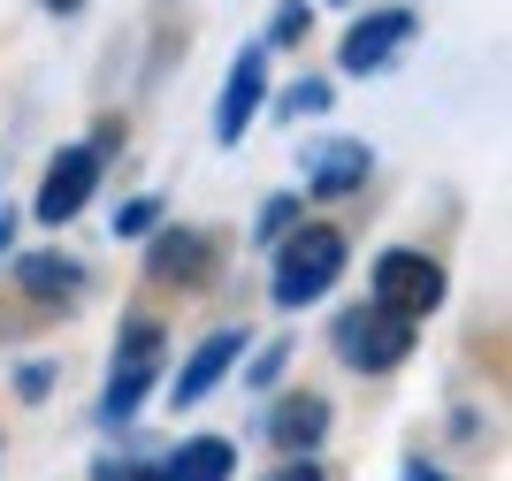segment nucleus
Listing matches in <instances>:
<instances>
[{
    "instance_id": "1",
    "label": "nucleus",
    "mask_w": 512,
    "mask_h": 481,
    "mask_svg": "<svg viewBox=\"0 0 512 481\" xmlns=\"http://www.w3.org/2000/svg\"><path fill=\"white\" fill-rule=\"evenodd\" d=\"M161 375H169V329L153 314H123L115 321V352H107V382H100L92 420H100L107 436H123L130 420L146 413V398L161 390Z\"/></svg>"
},
{
    "instance_id": "2",
    "label": "nucleus",
    "mask_w": 512,
    "mask_h": 481,
    "mask_svg": "<svg viewBox=\"0 0 512 481\" xmlns=\"http://www.w3.org/2000/svg\"><path fill=\"white\" fill-rule=\"evenodd\" d=\"M344 268H352V237H344V222H314V214H306L299 230L268 252V298H276V314H306V306H321V298L344 283Z\"/></svg>"
},
{
    "instance_id": "3",
    "label": "nucleus",
    "mask_w": 512,
    "mask_h": 481,
    "mask_svg": "<svg viewBox=\"0 0 512 481\" xmlns=\"http://www.w3.org/2000/svg\"><path fill=\"white\" fill-rule=\"evenodd\" d=\"M444 298H451V275H444V260H436V252H421V245H383L375 260H367V306H383V314L413 321V329L444 314Z\"/></svg>"
},
{
    "instance_id": "4",
    "label": "nucleus",
    "mask_w": 512,
    "mask_h": 481,
    "mask_svg": "<svg viewBox=\"0 0 512 481\" xmlns=\"http://www.w3.org/2000/svg\"><path fill=\"white\" fill-rule=\"evenodd\" d=\"M230 245L207 222H161L146 237V291H176V298H207L214 275H222Z\"/></svg>"
},
{
    "instance_id": "5",
    "label": "nucleus",
    "mask_w": 512,
    "mask_h": 481,
    "mask_svg": "<svg viewBox=\"0 0 512 481\" xmlns=\"http://www.w3.org/2000/svg\"><path fill=\"white\" fill-rule=\"evenodd\" d=\"M329 344H337V359L352 375L383 382L421 352V329L398 321V314H383V306H367V298H352V306H337V321H329Z\"/></svg>"
},
{
    "instance_id": "6",
    "label": "nucleus",
    "mask_w": 512,
    "mask_h": 481,
    "mask_svg": "<svg viewBox=\"0 0 512 481\" xmlns=\"http://www.w3.org/2000/svg\"><path fill=\"white\" fill-rule=\"evenodd\" d=\"M100 184H107V161L85 146V138L54 146L46 168H39V191H31V222H39V230H69V222L100 199Z\"/></svg>"
},
{
    "instance_id": "7",
    "label": "nucleus",
    "mask_w": 512,
    "mask_h": 481,
    "mask_svg": "<svg viewBox=\"0 0 512 481\" xmlns=\"http://www.w3.org/2000/svg\"><path fill=\"white\" fill-rule=\"evenodd\" d=\"M8 291H16L23 314L54 321V314H77V306H85L92 268L62 245H39V252H16V260H8Z\"/></svg>"
},
{
    "instance_id": "8",
    "label": "nucleus",
    "mask_w": 512,
    "mask_h": 481,
    "mask_svg": "<svg viewBox=\"0 0 512 481\" xmlns=\"http://www.w3.org/2000/svg\"><path fill=\"white\" fill-rule=\"evenodd\" d=\"M413 39H421V16H413L406 0L360 8V16L344 23V39H337V77H383Z\"/></svg>"
},
{
    "instance_id": "9",
    "label": "nucleus",
    "mask_w": 512,
    "mask_h": 481,
    "mask_svg": "<svg viewBox=\"0 0 512 481\" xmlns=\"http://www.w3.org/2000/svg\"><path fill=\"white\" fill-rule=\"evenodd\" d=\"M268 46H237L230 54V69H222V92H214V146L222 153H237L245 138H253V123L268 115Z\"/></svg>"
},
{
    "instance_id": "10",
    "label": "nucleus",
    "mask_w": 512,
    "mask_h": 481,
    "mask_svg": "<svg viewBox=\"0 0 512 481\" xmlns=\"http://www.w3.org/2000/svg\"><path fill=\"white\" fill-rule=\"evenodd\" d=\"M245 352H253V329H245V321H230V329H207L192 352H184V367L169 375V405H176V413L207 405L214 390H222V382L245 367Z\"/></svg>"
},
{
    "instance_id": "11",
    "label": "nucleus",
    "mask_w": 512,
    "mask_h": 481,
    "mask_svg": "<svg viewBox=\"0 0 512 481\" xmlns=\"http://www.w3.org/2000/svg\"><path fill=\"white\" fill-rule=\"evenodd\" d=\"M375 176V146L367 138H314L299 153V199H352Z\"/></svg>"
},
{
    "instance_id": "12",
    "label": "nucleus",
    "mask_w": 512,
    "mask_h": 481,
    "mask_svg": "<svg viewBox=\"0 0 512 481\" xmlns=\"http://www.w3.org/2000/svg\"><path fill=\"white\" fill-rule=\"evenodd\" d=\"M260 428H268V443H276V459H321V443H329L337 413H329L321 390H276Z\"/></svg>"
},
{
    "instance_id": "13",
    "label": "nucleus",
    "mask_w": 512,
    "mask_h": 481,
    "mask_svg": "<svg viewBox=\"0 0 512 481\" xmlns=\"http://www.w3.org/2000/svg\"><path fill=\"white\" fill-rule=\"evenodd\" d=\"M230 474H237L230 436H184L169 459H153V481H230Z\"/></svg>"
},
{
    "instance_id": "14",
    "label": "nucleus",
    "mask_w": 512,
    "mask_h": 481,
    "mask_svg": "<svg viewBox=\"0 0 512 481\" xmlns=\"http://www.w3.org/2000/svg\"><path fill=\"white\" fill-rule=\"evenodd\" d=\"M329 100H337L329 77H291L283 92H268V115L276 123H314V115H329Z\"/></svg>"
},
{
    "instance_id": "15",
    "label": "nucleus",
    "mask_w": 512,
    "mask_h": 481,
    "mask_svg": "<svg viewBox=\"0 0 512 481\" xmlns=\"http://www.w3.org/2000/svg\"><path fill=\"white\" fill-rule=\"evenodd\" d=\"M161 222H169V199H161V191H130V199H115V214H107V230L123 237V245H146Z\"/></svg>"
},
{
    "instance_id": "16",
    "label": "nucleus",
    "mask_w": 512,
    "mask_h": 481,
    "mask_svg": "<svg viewBox=\"0 0 512 481\" xmlns=\"http://www.w3.org/2000/svg\"><path fill=\"white\" fill-rule=\"evenodd\" d=\"M299 222H306V199H299V191H268V199L253 207V245H260V252H276L283 237L299 230Z\"/></svg>"
},
{
    "instance_id": "17",
    "label": "nucleus",
    "mask_w": 512,
    "mask_h": 481,
    "mask_svg": "<svg viewBox=\"0 0 512 481\" xmlns=\"http://www.w3.org/2000/svg\"><path fill=\"white\" fill-rule=\"evenodd\" d=\"M306 31H314V0H276V16H268L260 46H268V54H299Z\"/></svg>"
},
{
    "instance_id": "18",
    "label": "nucleus",
    "mask_w": 512,
    "mask_h": 481,
    "mask_svg": "<svg viewBox=\"0 0 512 481\" xmlns=\"http://www.w3.org/2000/svg\"><path fill=\"white\" fill-rule=\"evenodd\" d=\"M291 352H299L291 336H268V344H253V359L237 367V375H245V390H276V382H283V367H291Z\"/></svg>"
},
{
    "instance_id": "19",
    "label": "nucleus",
    "mask_w": 512,
    "mask_h": 481,
    "mask_svg": "<svg viewBox=\"0 0 512 481\" xmlns=\"http://www.w3.org/2000/svg\"><path fill=\"white\" fill-rule=\"evenodd\" d=\"M54 382H62V367H54V359H16L8 390H16V405H46V398H54Z\"/></svg>"
},
{
    "instance_id": "20",
    "label": "nucleus",
    "mask_w": 512,
    "mask_h": 481,
    "mask_svg": "<svg viewBox=\"0 0 512 481\" xmlns=\"http://www.w3.org/2000/svg\"><path fill=\"white\" fill-rule=\"evenodd\" d=\"M85 481H153V459H138V451H100Z\"/></svg>"
},
{
    "instance_id": "21",
    "label": "nucleus",
    "mask_w": 512,
    "mask_h": 481,
    "mask_svg": "<svg viewBox=\"0 0 512 481\" xmlns=\"http://www.w3.org/2000/svg\"><path fill=\"white\" fill-rule=\"evenodd\" d=\"M260 481H329V466H321V459H276Z\"/></svg>"
},
{
    "instance_id": "22",
    "label": "nucleus",
    "mask_w": 512,
    "mask_h": 481,
    "mask_svg": "<svg viewBox=\"0 0 512 481\" xmlns=\"http://www.w3.org/2000/svg\"><path fill=\"white\" fill-rule=\"evenodd\" d=\"M16 230H23V207H0V260H16Z\"/></svg>"
},
{
    "instance_id": "23",
    "label": "nucleus",
    "mask_w": 512,
    "mask_h": 481,
    "mask_svg": "<svg viewBox=\"0 0 512 481\" xmlns=\"http://www.w3.org/2000/svg\"><path fill=\"white\" fill-rule=\"evenodd\" d=\"M31 8H39V16H54V23H69V16H85L92 0H31Z\"/></svg>"
},
{
    "instance_id": "24",
    "label": "nucleus",
    "mask_w": 512,
    "mask_h": 481,
    "mask_svg": "<svg viewBox=\"0 0 512 481\" xmlns=\"http://www.w3.org/2000/svg\"><path fill=\"white\" fill-rule=\"evenodd\" d=\"M398 481H451V474H444V466H428V459H406V474H398Z\"/></svg>"
},
{
    "instance_id": "25",
    "label": "nucleus",
    "mask_w": 512,
    "mask_h": 481,
    "mask_svg": "<svg viewBox=\"0 0 512 481\" xmlns=\"http://www.w3.org/2000/svg\"><path fill=\"white\" fill-rule=\"evenodd\" d=\"M321 8H360V0H321Z\"/></svg>"
},
{
    "instance_id": "26",
    "label": "nucleus",
    "mask_w": 512,
    "mask_h": 481,
    "mask_svg": "<svg viewBox=\"0 0 512 481\" xmlns=\"http://www.w3.org/2000/svg\"><path fill=\"white\" fill-rule=\"evenodd\" d=\"M0 459H8V443H0Z\"/></svg>"
}]
</instances>
